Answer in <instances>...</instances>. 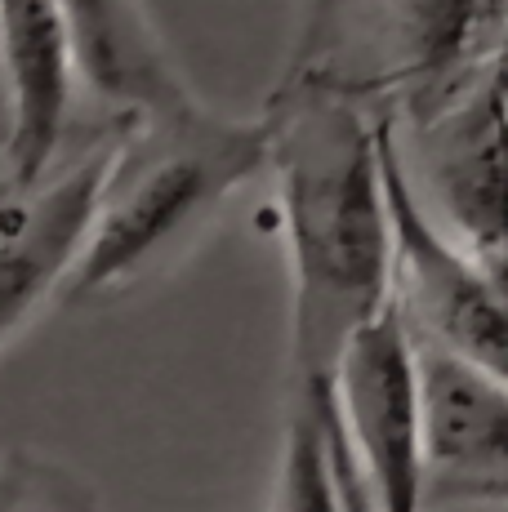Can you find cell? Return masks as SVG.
<instances>
[{
  "label": "cell",
  "mask_w": 508,
  "mask_h": 512,
  "mask_svg": "<svg viewBox=\"0 0 508 512\" xmlns=\"http://www.w3.org/2000/svg\"><path fill=\"white\" fill-rule=\"evenodd\" d=\"M326 392L290 397L286 428H281L277 472H272L268 512H344L339 486H335V468H330L326 419H321Z\"/></svg>",
  "instance_id": "11"
},
{
  "label": "cell",
  "mask_w": 508,
  "mask_h": 512,
  "mask_svg": "<svg viewBox=\"0 0 508 512\" xmlns=\"http://www.w3.org/2000/svg\"><path fill=\"white\" fill-rule=\"evenodd\" d=\"M76 49L81 81L125 116H170L197 98L156 36L143 0H54Z\"/></svg>",
  "instance_id": "10"
},
{
  "label": "cell",
  "mask_w": 508,
  "mask_h": 512,
  "mask_svg": "<svg viewBox=\"0 0 508 512\" xmlns=\"http://www.w3.org/2000/svg\"><path fill=\"white\" fill-rule=\"evenodd\" d=\"M424 401V512L508 504V388L415 334Z\"/></svg>",
  "instance_id": "6"
},
{
  "label": "cell",
  "mask_w": 508,
  "mask_h": 512,
  "mask_svg": "<svg viewBox=\"0 0 508 512\" xmlns=\"http://www.w3.org/2000/svg\"><path fill=\"white\" fill-rule=\"evenodd\" d=\"M379 170L397 241V303L410 330L508 388V263L468 259L433 223L388 112H379Z\"/></svg>",
  "instance_id": "3"
},
{
  "label": "cell",
  "mask_w": 508,
  "mask_h": 512,
  "mask_svg": "<svg viewBox=\"0 0 508 512\" xmlns=\"http://www.w3.org/2000/svg\"><path fill=\"white\" fill-rule=\"evenodd\" d=\"M446 236L477 263H508V67L415 130Z\"/></svg>",
  "instance_id": "7"
},
{
  "label": "cell",
  "mask_w": 508,
  "mask_h": 512,
  "mask_svg": "<svg viewBox=\"0 0 508 512\" xmlns=\"http://www.w3.org/2000/svg\"><path fill=\"white\" fill-rule=\"evenodd\" d=\"M379 49L361 94L419 130L508 67V0H379Z\"/></svg>",
  "instance_id": "5"
},
{
  "label": "cell",
  "mask_w": 508,
  "mask_h": 512,
  "mask_svg": "<svg viewBox=\"0 0 508 512\" xmlns=\"http://www.w3.org/2000/svg\"><path fill=\"white\" fill-rule=\"evenodd\" d=\"M330 410L375 512H424L419 361L397 299L344 348L330 379Z\"/></svg>",
  "instance_id": "4"
},
{
  "label": "cell",
  "mask_w": 508,
  "mask_h": 512,
  "mask_svg": "<svg viewBox=\"0 0 508 512\" xmlns=\"http://www.w3.org/2000/svg\"><path fill=\"white\" fill-rule=\"evenodd\" d=\"M268 170L263 116L237 121L192 103L170 116H125L112 125V156L58 299L90 303L139 285L161 259L237 192Z\"/></svg>",
  "instance_id": "2"
},
{
  "label": "cell",
  "mask_w": 508,
  "mask_h": 512,
  "mask_svg": "<svg viewBox=\"0 0 508 512\" xmlns=\"http://www.w3.org/2000/svg\"><path fill=\"white\" fill-rule=\"evenodd\" d=\"M263 125L290 254V397H308L397 299L379 107L330 67H295Z\"/></svg>",
  "instance_id": "1"
},
{
  "label": "cell",
  "mask_w": 508,
  "mask_h": 512,
  "mask_svg": "<svg viewBox=\"0 0 508 512\" xmlns=\"http://www.w3.org/2000/svg\"><path fill=\"white\" fill-rule=\"evenodd\" d=\"M0 512H103V504L72 464L18 446L0 455Z\"/></svg>",
  "instance_id": "12"
},
{
  "label": "cell",
  "mask_w": 508,
  "mask_h": 512,
  "mask_svg": "<svg viewBox=\"0 0 508 512\" xmlns=\"http://www.w3.org/2000/svg\"><path fill=\"white\" fill-rule=\"evenodd\" d=\"M321 419H326V446H330V468H335L339 504H344V512H375L366 486H361V472L344 446V432H339V423H335V410H330V392H326V406H321Z\"/></svg>",
  "instance_id": "13"
},
{
  "label": "cell",
  "mask_w": 508,
  "mask_h": 512,
  "mask_svg": "<svg viewBox=\"0 0 508 512\" xmlns=\"http://www.w3.org/2000/svg\"><path fill=\"white\" fill-rule=\"evenodd\" d=\"M0 72L9 85L0 174L36 183L58 165L81 85L72 36L54 0H0Z\"/></svg>",
  "instance_id": "9"
},
{
  "label": "cell",
  "mask_w": 508,
  "mask_h": 512,
  "mask_svg": "<svg viewBox=\"0 0 508 512\" xmlns=\"http://www.w3.org/2000/svg\"><path fill=\"white\" fill-rule=\"evenodd\" d=\"M107 156L112 134L72 161H58L36 183L0 174V348L58 294L90 228Z\"/></svg>",
  "instance_id": "8"
}]
</instances>
